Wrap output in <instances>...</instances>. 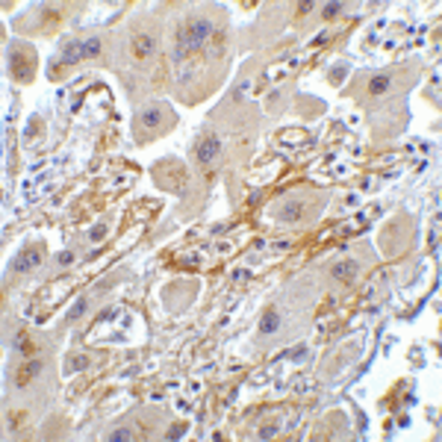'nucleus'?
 <instances>
[{
  "instance_id": "2",
  "label": "nucleus",
  "mask_w": 442,
  "mask_h": 442,
  "mask_svg": "<svg viewBox=\"0 0 442 442\" xmlns=\"http://www.w3.org/2000/svg\"><path fill=\"white\" fill-rule=\"evenodd\" d=\"M209 33H212V24H209L206 18H198V21H192V24L186 27V33L180 35V41H183V48H192V51H195V48H201V45L206 41Z\"/></svg>"
},
{
  "instance_id": "3",
  "label": "nucleus",
  "mask_w": 442,
  "mask_h": 442,
  "mask_svg": "<svg viewBox=\"0 0 442 442\" xmlns=\"http://www.w3.org/2000/svg\"><path fill=\"white\" fill-rule=\"evenodd\" d=\"M221 153V139L218 136H206L201 145H198V151H195V156H198V162H204V165H209L215 156Z\"/></svg>"
},
{
  "instance_id": "9",
  "label": "nucleus",
  "mask_w": 442,
  "mask_h": 442,
  "mask_svg": "<svg viewBox=\"0 0 442 442\" xmlns=\"http://www.w3.org/2000/svg\"><path fill=\"white\" fill-rule=\"evenodd\" d=\"M159 121H162V112H159L156 106H148V109L142 112V124H145V127H156Z\"/></svg>"
},
{
  "instance_id": "21",
  "label": "nucleus",
  "mask_w": 442,
  "mask_h": 442,
  "mask_svg": "<svg viewBox=\"0 0 442 442\" xmlns=\"http://www.w3.org/2000/svg\"><path fill=\"white\" fill-rule=\"evenodd\" d=\"M168 436H183V425H177V427H171V433Z\"/></svg>"
},
{
  "instance_id": "18",
  "label": "nucleus",
  "mask_w": 442,
  "mask_h": 442,
  "mask_svg": "<svg viewBox=\"0 0 442 442\" xmlns=\"http://www.w3.org/2000/svg\"><path fill=\"white\" fill-rule=\"evenodd\" d=\"M71 259H74V254H71V251H65V254H59V262H62V266H68Z\"/></svg>"
},
{
  "instance_id": "4",
  "label": "nucleus",
  "mask_w": 442,
  "mask_h": 442,
  "mask_svg": "<svg viewBox=\"0 0 442 442\" xmlns=\"http://www.w3.org/2000/svg\"><path fill=\"white\" fill-rule=\"evenodd\" d=\"M83 56H89V53H85V41H71L68 48H65V53H62V65H74V62H80Z\"/></svg>"
},
{
  "instance_id": "5",
  "label": "nucleus",
  "mask_w": 442,
  "mask_h": 442,
  "mask_svg": "<svg viewBox=\"0 0 442 442\" xmlns=\"http://www.w3.org/2000/svg\"><path fill=\"white\" fill-rule=\"evenodd\" d=\"M357 269L360 266L354 262V259L336 262V266H333V277H336V280H354V277H357Z\"/></svg>"
},
{
  "instance_id": "14",
  "label": "nucleus",
  "mask_w": 442,
  "mask_h": 442,
  "mask_svg": "<svg viewBox=\"0 0 442 442\" xmlns=\"http://www.w3.org/2000/svg\"><path fill=\"white\" fill-rule=\"evenodd\" d=\"M342 12V3H327L324 6V18H336Z\"/></svg>"
},
{
  "instance_id": "15",
  "label": "nucleus",
  "mask_w": 442,
  "mask_h": 442,
  "mask_svg": "<svg viewBox=\"0 0 442 442\" xmlns=\"http://www.w3.org/2000/svg\"><path fill=\"white\" fill-rule=\"evenodd\" d=\"M109 439H112V442H118V439H130V430H124V427H121V430H115V433H109Z\"/></svg>"
},
{
  "instance_id": "17",
  "label": "nucleus",
  "mask_w": 442,
  "mask_h": 442,
  "mask_svg": "<svg viewBox=\"0 0 442 442\" xmlns=\"http://www.w3.org/2000/svg\"><path fill=\"white\" fill-rule=\"evenodd\" d=\"M83 310H85V301H80V304H77V306H74V310H71V319H77V316H80Z\"/></svg>"
},
{
  "instance_id": "13",
  "label": "nucleus",
  "mask_w": 442,
  "mask_h": 442,
  "mask_svg": "<svg viewBox=\"0 0 442 442\" xmlns=\"http://www.w3.org/2000/svg\"><path fill=\"white\" fill-rule=\"evenodd\" d=\"M85 53H89V56H98V53H101V38H89V41H85Z\"/></svg>"
},
{
  "instance_id": "20",
  "label": "nucleus",
  "mask_w": 442,
  "mask_h": 442,
  "mask_svg": "<svg viewBox=\"0 0 442 442\" xmlns=\"http://www.w3.org/2000/svg\"><path fill=\"white\" fill-rule=\"evenodd\" d=\"M103 233H106V230H103V227H95V230H92V239H95V242H98V239H101Z\"/></svg>"
},
{
  "instance_id": "7",
  "label": "nucleus",
  "mask_w": 442,
  "mask_h": 442,
  "mask_svg": "<svg viewBox=\"0 0 442 442\" xmlns=\"http://www.w3.org/2000/svg\"><path fill=\"white\" fill-rule=\"evenodd\" d=\"M41 369V363H35V360H30V363H24V369L18 372V386H27V380L33 377L35 372Z\"/></svg>"
},
{
  "instance_id": "6",
  "label": "nucleus",
  "mask_w": 442,
  "mask_h": 442,
  "mask_svg": "<svg viewBox=\"0 0 442 442\" xmlns=\"http://www.w3.org/2000/svg\"><path fill=\"white\" fill-rule=\"evenodd\" d=\"M133 53H136L139 59L151 56V53H153V38H151V35H136V45H133Z\"/></svg>"
},
{
  "instance_id": "19",
  "label": "nucleus",
  "mask_w": 442,
  "mask_h": 442,
  "mask_svg": "<svg viewBox=\"0 0 442 442\" xmlns=\"http://www.w3.org/2000/svg\"><path fill=\"white\" fill-rule=\"evenodd\" d=\"M259 436H262V439H269V436H274V427H262V430H259Z\"/></svg>"
},
{
  "instance_id": "10",
  "label": "nucleus",
  "mask_w": 442,
  "mask_h": 442,
  "mask_svg": "<svg viewBox=\"0 0 442 442\" xmlns=\"http://www.w3.org/2000/svg\"><path fill=\"white\" fill-rule=\"evenodd\" d=\"M33 262H38V254H33V251H24V254L15 259V269H18V272H27Z\"/></svg>"
},
{
  "instance_id": "1",
  "label": "nucleus",
  "mask_w": 442,
  "mask_h": 442,
  "mask_svg": "<svg viewBox=\"0 0 442 442\" xmlns=\"http://www.w3.org/2000/svg\"><path fill=\"white\" fill-rule=\"evenodd\" d=\"M9 71H12V77H15L18 83H27V80H33L35 59L30 56V53H24V51L9 53Z\"/></svg>"
},
{
  "instance_id": "8",
  "label": "nucleus",
  "mask_w": 442,
  "mask_h": 442,
  "mask_svg": "<svg viewBox=\"0 0 442 442\" xmlns=\"http://www.w3.org/2000/svg\"><path fill=\"white\" fill-rule=\"evenodd\" d=\"M277 327H280V316H277V313H266L262 322H259V330H262V333H274Z\"/></svg>"
},
{
  "instance_id": "11",
  "label": "nucleus",
  "mask_w": 442,
  "mask_h": 442,
  "mask_svg": "<svg viewBox=\"0 0 442 442\" xmlns=\"http://www.w3.org/2000/svg\"><path fill=\"white\" fill-rule=\"evenodd\" d=\"M389 89V77H372L369 83V95H383Z\"/></svg>"
},
{
  "instance_id": "16",
  "label": "nucleus",
  "mask_w": 442,
  "mask_h": 442,
  "mask_svg": "<svg viewBox=\"0 0 442 442\" xmlns=\"http://www.w3.org/2000/svg\"><path fill=\"white\" fill-rule=\"evenodd\" d=\"M345 71H348L345 65H342V68H333V71H330V80H333V83H339L342 77H345Z\"/></svg>"
},
{
  "instance_id": "12",
  "label": "nucleus",
  "mask_w": 442,
  "mask_h": 442,
  "mask_svg": "<svg viewBox=\"0 0 442 442\" xmlns=\"http://www.w3.org/2000/svg\"><path fill=\"white\" fill-rule=\"evenodd\" d=\"M298 215H301V204H289L283 209V221H295Z\"/></svg>"
}]
</instances>
